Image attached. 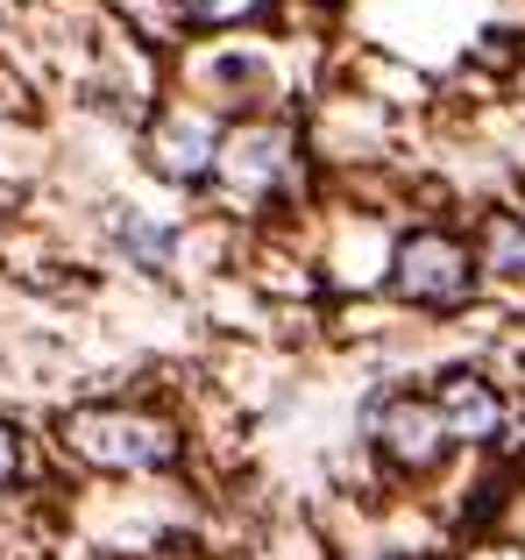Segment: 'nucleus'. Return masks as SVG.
I'll return each mask as SVG.
<instances>
[{
    "instance_id": "nucleus-1",
    "label": "nucleus",
    "mask_w": 525,
    "mask_h": 560,
    "mask_svg": "<svg viewBox=\"0 0 525 560\" xmlns=\"http://www.w3.org/2000/svg\"><path fill=\"white\" fill-rule=\"evenodd\" d=\"M65 440H71V454H79V462L128 468V476L164 468L171 454H178L171 425L164 419H142V411H71V419H65Z\"/></svg>"
},
{
    "instance_id": "nucleus-2",
    "label": "nucleus",
    "mask_w": 525,
    "mask_h": 560,
    "mask_svg": "<svg viewBox=\"0 0 525 560\" xmlns=\"http://www.w3.org/2000/svg\"><path fill=\"white\" fill-rule=\"evenodd\" d=\"M213 171H221V185L235 191V199H262V191H277L284 171H291V128H277V121L235 128V136L213 150Z\"/></svg>"
},
{
    "instance_id": "nucleus-3",
    "label": "nucleus",
    "mask_w": 525,
    "mask_h": 560,
    "mask_svg": "<svg viewBox=\"0 0 525 560\" xmlns=\"http://www.w3.org/2000/svg\"><path fill=\"white\" fill-rule=\"evenodd\" d=\"M398 291L412 305H455L469 291V256L447 234H405L398 242Z\"/></svg>"
},
{
    "instance_id": "nucleus-4",
    "label": "nucleus",
    "mask_w": 525,
    "mask_h": 560,
    "mask_svg": "<svg viewBox=\"0 0 525 560\" xmlns=\"http://www.w3.org/2000/svg\"><path fill=\"white\" fill-rule=\"evenodd\" d=\"M213 150H221V136H213L207 114H164V121L150 128V171L171 185H192L213 171Z\"/></svg>"
},
{
    "instance_id": "nucleus-5",
    "label": "nucleus",
    "mask_w": 525,
    "mask_h": 560,
    "mask_svg": "<svg viewBox=\"0 0 525 560\" xmlns=\"http://www.w3.org/2000/svg\"><path fill=\"white\" fill-rule=\"evenodd\" d=\"M376 440H384L390 462L433 468L441 447H447V425H441V411H433L427 397H390V405H376Z\"/></svg>"
},
{
    "instance_id": "nucleus-6",
    "label": "nucleus",
    "mask_w": 525,
    "mask_h": 560,
    "mask_svg": "<svg viewBox=\"0 0 525 560\" xmlns=\"http://www.w3.org/2000/svg\"><path fill=\"white\" fill-rule=\"evenodd\" d=\"M433 411H441L447 440H490L504 425V405H498V390H490L483 376H447L441 397H433Z\"/></svg>"
},
{
    "instance_id": "nucleus-7",
    "label": "nucleus",
    "mask_w": 525,
    "mask_h": 560,
    "mask_svg": "<svg viewBox=\"0 0 525 560\" xmlns=\"http://www.w3.org/2000/svg\"><path fill=\"white\" fill-rule=\"evenodd\" d=\"M483 270L525 277V220L518 213H490V228H483Z\"/></svg>"
},
{
    "instance_id": "nucleus-8",
    "label": "nucleus",
    "mask_w": 525,
    "mask_h": 560,
    "mask_svg": "<svg viewBox=\"0 0 525 560\" xmlns=\"http://www.w3.org/2000/svg\"><path fill=\"white\" fill-rule=\"evenodd\" d=\"M114 234H121L128 248H136L142 262H150V270H164V256H171V234L164 228H150V220H136V213H121L114 220Z\"/></svg>"
},
{
    "instance_id": "nucleus-9",
    "label": "nucleus",
    "mask_w": 525,
    "mask_h": 560,
    "mask_svg": "<svg viewBox=\"0 0 525 560\" xmlns=\"http://www.w3.org/2000/svg\"><path fill=\"white\" fill-rule=\"evenodd\" d=\"M185 14L192 22H242V14H256V0H185Z\"/></svg>"
},
{
    "instance_id": "nucleus-10",
    "label": "nucleus",
    "mask_w": 525,
    "mask_h": 560,
    "mask_svg": "<svg viewBox=\"0 0 525 560\" xmlns=\"http://www.w3.org/2000/svg\"><path fill=\"white\" fill-rule=\"evenodd\" d=\"M8 476H14V433L0 425V482H8Z\"/></svg>"
},
{
    "instance_id": "nucleus-11",
    "label": "nucleus",
    "mask_w": 525,
    "mask_h": 560,
    "mask_svg": "<svg viewBox=\"0 0 525 560\" xmlns=\"http://www.w3.org/2000/svg\"><path fill=\"white\" fill-rule=\"evenodd\" d=\"M469 560H525L518 547H483V553H469Z\"/></svg>"
}]
</instances>
